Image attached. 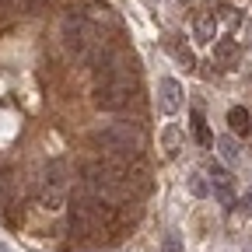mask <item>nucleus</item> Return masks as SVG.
<instances>
[{
  "mask_svg": "<svg viewBox=\"0 0 252 252\" xmlns=\"http://www.w3.org/2000/svg\"><path fill=\"white\" fill-rule=\"evenodd\" d=\"M94 144H98L102 151H109L112 165L119 168H130L133 161H140V151H144V133L137 130V126L130 123H112L105 126V130L94 137Z\"/></svg>",
  "mask_w": 252,
  "mask_h": 252,
  "instance_id": "1",
  "label": "nucleus"
},
{
  "mask_svg": "<svg viewBox=\"0 0 252 252\" xmlns=\"http://www.w3.org/2000/svg\"><path fill=\"white\" fill-rule=\"evenodd\" d=\"M67 220H70V231H74V235H91V231L112 224V220H116V210H112L109 203H102V196L84 193V189H81V193L74 196V203H70Z\"/></svg>",
  "mask_w": 252,
  "mask_h": 252,
  "instance_id": "2",
  "label": "nucleus"
},
{
  "mask_svg": "<svg viewBox=\"0 0 252 252\" xmlns=\"http://www.w3.org/2000/svg\"><path fill=\"white\" fill-rule=\"evenodd\" d=\"M60 35H63L67 53L81 56V53L91 46V25H88V18H81V14H67V18H63V25H60Z\"/></svg>",
  "mask_w": 252,
  "mask_h": 252,
  "instance_id": "3",
  "label": "nucleus"
},
{
  "mask_svg": "<svg viewBox=\"0 0 252 252\" xmlns=\"http://www.w3.org/2000/svg\"><path fill=\"white\" fill-rule=\"evenodd\" d=\"M130 98H133V94H130V81H105V84L94 88V105L105 109V112L123 109Z\"/></svg>",
  "mask_w": 252,
  "mask_h": 252,
  "instance_id": "4",
  "label": "nucleus"
},
{
  "mask_svg": "<svg viewBox=\"0 0 252 252\" xmlns=\"http://www.w3.org/2000/svg\"><path fill=\"white\" fill-rule=\"evenodd\" d=\"M207 172H210V179H214V196H217L220 203H228V207H231V203H235V196H231V175L220 168L217 161H210Z\"/></svg>",
  "mask_w": 252,
  "mask_h": 252,
  "instance_id": "5",
  "label": "nucleus"
},
{
  "mask_svg": "<svg viewBox=\"0 0 252 252\" xmlns=\"http://www.w3.org/2000/svg\"><path fill=\"white\" fill-rule=\"evenodd\" d=\"M42 189H53V193H67V161L63 158H53L46 165V186Z\"/></svg>",
  "mask_w": 252,
  "mask_h": 252,
  "instance_id": "6",
  "label": "nucleus"
},
{
  "mask_svg": "<svg viewBox=\"0 0 252 252\" xmlns=\"http://www.w3.org/2000/svg\"><path fill=\"white\" fill-rule=\"evenodd\" d=\"M158 91H161V112H179V105H182V84L175 77H165L161 84H158Z\"/></svg>",
  "mask_w": 252,
  "mask_h": 252,
  "instance_id": "7",
  "label": "nucleus"
},
{
  "mask_svg": "<svg viewBox=\"0 0 252 252\" xmlns=\"http://www.w3.org/2000/svg\"><path fill=\"white\" fill-rule=\"evenodd\" d=\"M193 32H196V42H214L217 35V18L210 11H200L196 21H193Z\"/></svg>",
  "mask_w": 252,
  "mask_h": 252,
  "instance_id": "8",
  "label": "nucleus"
},
{
  "mask_svg": "<svg viewBox=\"0 0 252 252\" xmlns=\"http://www.w3.org/2000/svg\"><path fill=\"white\" fill-rule=\"evenodd\" d=\"M235 56H238V42H235V39H220V42L214 46V60H217V63H231Z\"/></svg>",
  "mask_w": 252,
  "mask_h": 252,
  "instance_id": "9",
  "label": "nucleus"
},
{
  "mask_svg": "<svg viewBox=\"0 0 252 252\" xmlns=\"http://www.w3.org/2000/svg\"><path fill=\"white\" fill-rule=\"evenodd\" d=\"M228 126H231V133H242V137H245V133L252 130L249 112H245V109H231V112H228Z\"/></svg>",
  "mask_w": 252,
  "mask_h": 252,
  "instance_id": "10",
  "label": "nucleus"
},
{
  "mask_svg": "<svg viewBox=\"0 0 252 252\" xmlns=\"http://www.w3.org/2000/svg\"><path fill=\"white\" fill-rule=\"evenodd\" d=\"M14 200V172L11 168H0V207Z\"/></svg>",
  "mask_w": 252,
  "mask_h": 252,
  "instance_id": "11",
  "label": "nucleus"
},
{
  "mask_svg": "<svg viewBox=\"0 0 252 252\" xmlns=\"http://www.w3.org/2000/svg\"><path fill=\"white\" fill-rule=\"evenodd\" d=\"M193 137H196V144H203V147H210V144H214V137H210V130H207L203 112H193Z\"/></svg>",
  "mask_w": 252,
  "mask_h": 252,
  "instance_id": "12",
  "label": "nucleus"
},
{
  "mask_svg": "<svg viewBox=\"0 0 252 252\" xmlns=\"http://www.w3.org/2000/svg\"><path fill=\"white\" fill-rule=\"evenodd\" d=\"M217 147H220V154H224V161H231V165L242 158V151H238V144H235L231 137H220V140H217Z\"/></svg>",
  "mask_w": 252,
  "mask_h": 252,
  "instance_id": "13",
  "label": "nucleus"
},
{
  "mask_svg": "<svg viewBox=\"0 0 252 252\" xmlns=\"http://www.w3.org/2000/svg\"><path fill=\"white\" fill-rule=\"evenodd\" d=\"M168 49L175 53V60H179V63H186V67H193V63H196V56L189 53V49H186L182 42H175V39H168Z\"/></svg>",
  "mask_w": 252,
  "mask_h": 252,
  "instance_id": "14",
  "label": "nucleus"
},
{
  "mask_svg": "<svg viewBox=\"0 0 252 252\" xmlns=\"http://www.w3.org/2000/svg\"><path fill=\"white\" fill-rule=\"evenodd\" d=\"M63 196H67V193H53V189H42V193H39V200H42L46 210H60L63 207Z\"/></svg>",
  "mask_w": 252,
  "mask_h": 252,
  "instance_id": "15",
  "label": "nucleus"
},
{
  "mask_svg": "<svg viewBox=\"0 0 252 252\" xmlns=\"http://www.w3.org/2000/svg\"><path fill=\"white\" fill-rule=\"evenodd\" d=\"M189 193H193V196H207V193H210V186H207V179H203L200 172L189 175Z\"/></svg>",
  "mask_w": 252,
  "mask_h": 252,
  "instance_id": "16",
  "label": "nucleus"
},
{
  "mask_svg": "<svg viewBox=\"0 0 252 252\" xmlns=\"http://www.w3.org/2000/svg\"><path fill=\"white\" fill-rule=\"evenodd\" d=\"M161 252H182V238H179L175 231H168V235L161 238Z\"/></svg>",
  "mask_w": 252,
  "mask_h": 252,
  "instance_id": "17",
  "label": "nucleus"
},
{
  "mask_svg": "<svg viewBox=\"0 0 252 252\" xmlns=\"http://www.w3.org/2000/svg\"><path fill=\"white\" fill-rule=\"evenodd\" d=\"M21 4H25V11H28V14H39V11H46L49 0H21Z\"/></svg>",
  "mask_w": 252,
  "mask_h": 252,
  "instance_id": "18",
  "label": "nucleus"
},
{
  "mask_svg": "<svg viewBox=\"0 0 252 252\" xmlns=\"http://www.w3.org/2000/svg\"><path fill=\"white\" fill-rule=\"evenodd\" d=\"M165 144H168V151L179 147V126H168V130H165Z\"/></svg>",
  "mask_w": 252,
  "mask_h": 252,
  "instance_id": "19",
  "label": "nucleus"
},
{
  "mask_svg": "<svg viewBox=\"0 0 252 252\" xmlns=\"http://www.w3.org/2000/svg\"><path fill=\"white\" fill-rule=\"evenodd\" d=\"M238 210H242V217H249V214H252V193H249V196L238 203Z\"/></svg>",
  "mask_w": 252,
  "mask_h": 252,
  "instance_id": "20",
  "label": "nucleus"
},
{
  "mask_svg": "<svg viewBox=\"0 0 252 252\" xmlns=\"http://www.w3.org/2000/svg\"><path fill=\"white\" fill-rule=\"evenodd\" d=\"M179 4H193V0H179Z\"/></svg>",
  "mask_w": 252,
  "mask_h": 252,
  "instance_id": "21",
  "label": "nucleus"
},
{
  "mask_svg": "<svg viewBox=\"0 0 252 252\" xmlns=\"http://www.w3.org/2000/svg\"><path fill=\"white\" fill-rule=\"evenodd\" d=\"M0 4H11V0H0Z\"/></svg>",
  "mask_w": 252,
  "mask_h": 252,
  "instance_id": "22",
  "label": "nucleus"
}]
</instances>
